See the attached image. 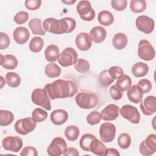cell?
Returning <instances> with one entry per match:
<instances>
[{"instance_id":"1","label":"cell","mask_w":156,"mask_h":156,"mask_svg":"<svg viewBox=\"0 0 156 156\" xmlns=\"http://www.w3.org/2000/svg\"><path fill=\"white\" fill-rule=\"evenodd\" d=\"M43 89L52 100L73 97L77 91V86L74 82L63 79H58L52 83H48Z\"/></svg>"},{"instance_id":"2","label":"cell","mask_w":156,"mask_h":156,"mask_svg":"<svg viewBox=\"0 0 156 156\" xmlns=\"http://www.w3.org/2000/svg\"><path fill=\"white\" fill-rule=\"evenodd\" d=\"M76 26L75 20L70 17H65L60 20L48 18L43 22L44 31L57 35L69 34L75 29Z\"/></svg>"},{"instance_id":"3","label":"cell","mask_w":156,"mask_h":156,"mask_svg":"<svg viewBox=\"0 0 156 156\" xmlns=\"http://www.w3.org/2000/svg\"><path fill=\"white\" fill-rule=\"evenodd\" d=\"M75 101L77 105L83 109L93 108L98 103V98L95 94L87 92L78 93L75 98Z\"/></svg>"},{"instance_id":"4","label":"cell","mask_w":156,"mask_h":156,"mask_svg":"<svg viewBox=\"0 0 156 156\" xmlns=\"http://www.w3.org/2000/svg\"><path fill=\"white\" fill-rule=\"evenodd\" d=\"M32 102L39 106L49 111L51 109V105L49 98L44 89L36 88L33 90L31 94Z\"/></svg>"},{"instance_id":"5","label":"cell","mask_w":156,"mask_h":156,"mask_svg":"<svg viewBox=\"0 0 156 156\" xmlns=\"http://www.w3.org/2000/svg\"><path fill=\"white\" fill-rule=\"evenodd\" d=\"M37 126V122L32 117L18 119L15 124V131L22 135H26L32 132Z\"/></svg>"},{"instance_id":"6","label":"cell","mask_w":156,"mask_h":156,"mask_svg":"<svg viewBox=\"0 0 156 156\" xmlns=\"http://www.w3.org/2000/svg\"><path fill=\"white\" fill-rule=\"evenodd\" d=\"M155 55V51L151 43L145 39L140 41L138 48V57L146 61L152 60Z\"/></svg>"},{"instance_id":"7","label":"cell","mask_w":156,"mask_h":156,"mask_svg":"<svg viewBox=\"0 0 156 156\" xmlns=\"http://www.w3.org/2000/svg\"><path fill=\"white\" fill-rule=\"evenodd\" d=\"M76 10L80 18L85 21H91L95 17V12L88 1H80L76 6Z\"/></svg>"},{"instance_id":"8","label":"cell","mask_w":156,"mask_h":156,"mask_svg":"<svg viewBox=\"0 0 156 156\" xmlns=\"http://www.w3.org/2000/svg\"><path fill=\"white\" fill-rule=\"evenodd\" d=\"M77 60V52L71 47H68L64 49L60 54L58 59V63L63 67H67L74 65Z\"/></svg>"},{"instance_id":"9","label":"cell","mask_w":156,"mask_h":156,"mask_svg":"<svg viewBox=\"0 0 156 156\" xmlns=\"http://www.w3.org/2000/svg\"><path fill=\"white\" fill-rule=\"evenodd\" d=\"M67 149V144L65 140L61 137L54 138L47 148V153L50 156H59Z\"/></svg>"},{"instance_id":"10","label":"cell","mask_w":156,"mask_h":156,"mask_svg":"<svg viewBox=\"0 0 156 156\" xmlns=\"http://www.w3.org/2000/svg\"><path fill=\"white\" fill-rule=\"evenodd\" d=\"M139 151L142 155L144 156L154 154L156 151V135L151 133L141 141L140 144Z\"/></svg>"},{"instance_id":"11","label":"cell","mask_w":156,"mask_h":156,"mask_svg":"<svg viewBox=\"0 0 156 156\" xmlns=\"http://www.w3.org/2000/svg\"><path fill=\"white\" fill-rule=\"evenodd\" d=\"M119 113L122 117L133 124H138L140 122V115L135 106L129 104L124 105L119 110Z\"/></svg>"},{"instance_id":"12","label":"cell","mask_w":156,"mask_h":156,"mask_svg":"<svg viewBox=\"0 0 156 156\" xmlns=\"http://www.w3.org/2000/svg\"><path fill=\"white\" fill-rule=\"evenodd\" d=\"M116 134V127L111 122H104L99 127V135L101 140L104 143L112 141Z\"/></svg>"},{"instance_id":"13","label":"cell","mask_w":156,"mask_h":156,"mask_svg":"<svg viewBox=\"0 0 156 156\" xmlns=\"http://www.w3.org/2000/svg\"><path fill=\"white\" fill-rule=\"evenodd\" d=\"M135 24L137 29L146 34H149L154 29V21L146 15H140L136 19Z\"/></svg>"},{"instance_id":"14","label":"cell","mask_w":156,"mask_h":156,"mask_svg":"<svg viewBox=\"0 0 156 156\" xmlns=\"http://www.w3.org/2000/svg\"><path fill=\"white\" fill-rule=\"evenodd\" d=\"M2 145L5 150L18 152L23 146V140L18 136H8L2 140Z\"/></svg>"},{"instance_id":"15","label":"cell","mask_w":156,"mask_h":156,"mask_svg":"<svg viewBox=\"0 0 156 156\" xmlns=\"http://www.w3.org/2000/svg\"><path fill=\"white\" fill-rule=\"evenodd\" d=\"M140 107L146 116L154 114L156 111V99L154 96H148L140 102Z\"/></svg>"},{"instance_id":"16","label":"cell","mask_w":156,"mask_h":156,"mask_svg":"<svg viewBox=\"0 0 156 156\" xmlns=\"http://www.w3.org/2000/svg\"><path fill=\"white\" fill-rule=\"evenodd\" d=\"M119 113V108L118 105L113 104H108L101 111V119L106 121L115 120L118 117Z\"/></svg>"},{"instance_id":"17","label":"cell","mask_w":156,"mask_h":156,"mask_svg":"<svg viewBox=\"0 0 156 156\" xmlns=\"http://www.w3.org/2000/svg\"><path fill=\"white\" fill-rule=\"evenodd\" d=\"M75 43L77 48L83 51H88L92 45V40L90 35L86 32L79 34L76 37Z\"/></svg>"},{"instance_id":"18","label":"cell","mask_w":156,"mask_h":156,"mask_svg":"<svg viewBox=\"0 0 156 156\" xmlns=\"http://www.w3.org/2000/svg\"><path fill=\"white\" fill-rule=\"evenodd\" d=\"M13 37L16 43L20 44H23L29 39L30 32L26 27L20 26L13 30Z\"/></svg>"},{"instance_id":"19","label":"cell","mask_w":156,"mask_h":156,"mask_svg":"<svg viewBox=\"0 0 156 156\" xmlns=\"http://www.w3.org/2000/svg\"><path fill=\"white\" fill-rule=\"evenodd\" d=\"M127 98L129 100L135 104H138L143 100V93L141 89L137 85H133L127 90Z\"/></svg>"},{"instance_id":"20","label":"cell","mask_w":156,"mask_h":156,"mask_svg":"<svg viewBox=\"0 0 156 156\" xmlns=\"http://www.w3.org/2000/svg\"><path fill=\"white\" fill-rule=\"evenodd\" d=\"M90 37L93 42L100 43L105 40L107 37V32L105 29L101 26H95L91 29Z\"/></svg>"},{"instance_id":"21","label":"cell","mask_w":156,"mask_h":156,"mask_svg":"<svg viewBox=\"0 0 156 156\" xmlns=\"http://www.w3.org/2000/svg\"><path fill=\"white\" fill-rule=\"evenodd\" d=\"M68 118V114L67 112L63 109L55 110L51 114V121L57 126H60L64 124Z\"/></svg>"},{"instance_id":"22","label":"cell","mask_w":156,"mask_h":156,"mask_svg":"<svg viewBox=\"0 0 156 156\" xmlns=\"http://www.w3.org/2000/svg\"><path fill=\"white\" fill-rule=\"evenodd\" d=\"M18 60L15 56L11 54L2 55L1 54V65L6 69H13L18 66Z\"/></svg>"},{"instance_id":"23","label":"cell","mask_w":156,"mask_h":156,"mask_svg":"<svg viewBox=\"0 0 156 156\" xmlns=\"http://www.w3.org/2000/svg\"><path fill=\"white\" fill-rule=\"evenodd\" d=\"M44 56L46 60L49 62L52 63L57 61L60 56L58 46L55 44L48 46L44 51Z\"/></svg>"},{"instance_id":"24","label":"cell","mask_w":156,"mask_h":156,"mask_svg":"<svg viewBox=\"0 0 156 156\" xmlns=\"http://www.w3.org/2000/svg\"><path fill=\"white\" fill-rule=\"evenodd\" d=\"M127 37L126 35L122 32L116 34L112 40V44L113 47L118 50L124 49L127 44Z\"/></svg>"},{"instance_id":"25","label":"cell","mask_w":156,"mask_h":156,"mask_svg":"<svg viewBox=\"0 0 156 156\" xmlns=\"http://www.w3.org/2000/svg\"><path fill=\"white\" fill-rule=\"evenodd\" d=\"M132 73L136 77H141L146 76L149 71V66L143 62H137L132 67Z\"/></svg>"},{"instance_id":"26","label":"cell","mask_w":156,"mask_h":156,"mask_svg":"<svg viewBox=\"0 0 156 156\" xmlns=\"http://www.w3.org/2000/svg\"><path fill=\"white\" fill-rule=\"evenodd\" d=\"M98 20L99 23L104 26H108L114 21V16L113 14L108 10L101 11L98 16Z\"/></svg>"},{"instance_id":"27","label":"cell","mask_w":156,"mask_h":156,"mask_svg":"<svg viewBox=\"0 0 156 156\" xmlns=\"http://www.w3.org/2000/svg\"><path fill=\"white\" fill-rule=\"evenodd\" d=\"M96 137L90 133H85L83 135L80 140L79 145L82 149L85 151L90 152L91 146Z\"/></svg>"},{"instance_id":"28","label":"cell","mask_w":156,"mask_h":156,"mask_svg":"<svg viewBox=\"0 0 156 156\" xmlns=\"http://www.w3.org/2000/svg\"><path fill=\"white\" fill-rule=\"evenodd\" d=\"M29 27L34 35H44L45 31L41 27V21L39 18H32L29 22Z\"/></svg>"},{"instance_id":"29","label":"cell","mask_w":156,"mask_h":156,"mask_svg":"<svg viewBox=\"0 0 156 156\" xmlns=\"http://www.w3.org/2000/svg\"><path fill=\"white\" fill-rule=\"evenodd\" d=\"M106 151H107L106 146L104 145V144L102 141H99L97 138H96L94 140L90 147V152L99 156L105 155Z\"/></svg>"},{"instance_id":"30","label":"cell","mask_w":156,"mask_h":156,"mask_svg":"<svg viewBox=\"0 0 156 156\" xmlns=\"http://www.w3.org/2000/svg\"><path fill=\"white\" fill-rule=\"evenodd\" d=\"M45 74L49 78H55L61 74V68L54 63L48 64L44 68Z\"/></svg>"},{"instance_id":"31","label":"cell","mask_w":156,"mask_h":156,"mask_svg":"<svg viewBox=\"0 0 156 156\" xmlns=\"http://www.w3.org/2000/svg\"><path fill=\"white\" fill-rule=\"evenodd\" d=\"M5 81L9 87L16 88L20 85L21 78L20 75L17 73L14 72H9L5 75Z\"/></svg>"},{"instance_id":"32","label":"cell","mask_w":156,"mask_h":156,"mask_svg":"<svg viewBox=\"0 0 156 156\" xmlns=\"http://www.w3.org/2000/svg\"><path fill=\"white\" fill-rule=\"evenodd\" d=\"M14 119L13 114L9 110H0V126H7L10 125Z\"/></svg>"},{"instance_id":"33","label":"cell","mask_w":156,"mask_h":156,"mask_svg":"<svg viewBox=\"0 0 156 156\" xmlns=\"http://www.w3.org/2000/svg\"><path fill=\"white\" fill-rule=\"evenodd\" d=\"M147 4L144 0H132L130 2V9L135 13H141L145 10Z\"/></svg>"},{"instance_id":"34","label":"cell","mask_w":156,"mask_h":156,"mask_svg":"<svg viewBox=\"0 0 156 156\" xmlns=\"http://www.w3.org/2000/svg\"><path fill=\"white\" fill-rule=\"evenodd\" d=\"M65 135L69 141H76L79 135V129L76 126L71 125L65 130Z\"/></svg>"},{"instance_id":"35","label":"cell","mask_w":156,"mask_h":156,"mask_svg":"<svg viewBox=\"0 0 156 156\" xmlns=\"http://www.w3.org/2000/svg\"><path fill=\"white\" fill-rule=\"evenodd\" d=\"M43 47V40L40 37H33L29 42V48L30 50L35 53L41 51Z\"/></svg>"},{"instance_id":"36","label":"cell","mask_w":156,"mask_h":156,"mask_svg":"<svg viewBox=\"0 0 156 156\" xmlns=\"http://www.w3.org/2000/svg\"><path fill=\"white\" fill-rule=\"evenodd\" d=\"M132 80L130 77L127 76L124 74L122 77L118 79L116 82V85L122 91H127L131 86Z\"/></svg>"},{"instance_id":"37","label":"cell","mask_w":156,"mask_h":156,"mask_svg":"<svg viewBox=\"0 0 156 156\" xmlns=\"http://www.w3.org/2000/svg\"><path fill=\"white\" fill-rule=\"evenodd\" d=\"M90 63L84 58H78L74 64V68L76 70L82 74L87 73L90 70Z\"/></svg>"},{"instance_id":"38","label":"cell","mask_w":156,"mask_h":156,"mask_svg":"<svg viewBox=\"0 0 156 156\" xmlns=\"http://www.w3.org/2000/svg\"><path fill=\"white\" fill-rule=\"evenodd\" d=\"M115 80L110 76L108 69H105L101 71L99 75V81L101 85L104 87H108Z\"/></svg>"},{"instance_id":"39","label":"cell","mask_w":156,"mask_h":156,"mask_svg":"<svg viewBox=\"0 0 156 156\" xmlns=\"http://www.w3.org/2000/svg\"><path fill=\"white\" fill-rule=\"evenodd\" d=\"M131 144V138L127 133H121L118 138V144L123 149H126L129 147Z\"/></svg>"},{"instance_id":"40","label":"cell","mask_w":156,"mask_h":156,"mask_svg":"<svg viewBox=\"0 0 156 156\" xmlns=\"http://www.w3.org/2000/svg\"><path fill=\"white\" fill-rule=\"evenodd\" d=\"M32 117L37 122H41L46 119L48 113L40 108H37L33 110Z\"/></svg>"},{"instance_id":"41","label":"cell","mask_w":156,"mask_h":156,"mask_svg":"<svg viewBox=\"0 0 156 156\" xmlns=\"http://www.w3.org/2000/svg\"><path fill=\"white\" fill-rule=\"evenodd\" d=\"M101 115L98 111H93L90 113L87 117V122L91 125H96L101 121Z\"/></svg>"},{"instance_id":"42","label":"cell","mask_w":156,"mask_h":156,"mask_svg":"<svg viewBox=\"0 0 156 156\" xmlns=\"http://www.w3.org/2000/svg\"><path fill=\"white\" fill-rule=\"evenodd\" d=\"M108 73L110 76L114 79H118L124 75L123 69L118 66H113L108 69Z\"/></svg>"},{"instance_id":"43","label":"cell","mask_w":156,"mask_h":156,"mask_svg":"<svg viewBox=\"0 0 156 156\" xmlns=\"http://www.w3.org/2000/svg\"><path fill=\"white\" fill-rule=\"evenodd\" d=\"M29 19V13L25 11L18 12L14 16L13 20L18 24H23Z\"/></svg>"},{"instance_id":"44","label":"cell","mask_w":156,"mask_h":156,"mask_svg":"<svg viewBox=\"0 0 156 156\" xmlns=\"http://www.w3.org/2000/svg\"><path fill=\"white\" fill-rule=\"evenodd\" d=\"M109 93L111 98L116 101L119 100L123 96V91H121L115 84L113 85L110 88Z\"/></svg>"},{"instance_id":"45","label":"cell","mask_w":156,"mask_h":156,"mask_svg":"<svg viewBox=\"0 0 156 156\" xmlns=\"http://www.w3.org/2000/svg\"><path fill=\"white\" fill-rule=\"evenodd\" d=\"M137 85L141 89L143 94L149 93L152 88V83L147 79H142L138 82Z\"/></svg>"},{"instance_id":"46","label":"cell","mask_w":156,"mask_h":156,"mask_svg":"<svg viewBox=\"0 0 156 156\" xmlns=\"http://www.w3.org/2000/svg\"><path fill=\"white\" fill-rule=\"evenodd\" d=\"M127 1L126 0H112L111 5L116 11H122L127 7Z\"/></svg>"},{"instance_id":"47","label":"cell","mask_w":156,"mask_h":156,"mask_svg":"<svg viewBox=\"0 0 156 156\" xmlns=\"http://www.w3.org/2000/svg\"><path fill=\"white\" fill-rule=\"evenodd\" d=\"M26 7L30 10H35L39 9L41 4L40 0H26L24 2Z\"/></svg>"},{"instance_id":"48","label":"cell","mask_w":156,"mask_h":156,"mask_svg":"<svg viewBox=\"0 0 156 156\" xmlns=\"http://www.w3.org/2000/svg\"><path fill=\"white\" fill-rule=\"evenodd\" d=\"M0 49H7L10 44V38L7 34L0 32Z\"/></svg>"},{"instance_id":"49","label":"cell","mask_w":156,"mask_h":156,"mask_svg":"<svg viewBox=\"0 0 156 156\" xmlns=\"http://www.w3.org/2000/svg\"><path fill=\"white\" fill-rule=\"evenodd\" d=\"M20 155L21 156H37L38 152L37 149L32 146H26L24 147L21 152H20Z\"/></svg>"},{"instance_id":"50","label":"cell","mask_w":156,"mask_h":156,"mask_svg":"<svg viewBox=\"0 0 156 156\" xmlns=\"http://www.w3.org/2000/svg\"><path fill=\"white\" fill-rule=\"evenodd\" d=\"M63 156H78L79 155V153L78 151L74 148V147H68L67 148L66 151L63 154Z\"/></svg>"},{"instance_id":"51","label":"cell","mask_w":156,"mask_h":156,"mask_svg":"<svg viewBox=\"0 0 156 156\" xmlns=\"http://www.w3.org/2000/svg\"><path fill=\"white\" fill-rule=\"evenodd\" d=\"M105 155H114V156H119L120 154L118 151L114 148H108L107 149Z\"/></svg>"},{"instance_id":"52","label":"cell","mask_w":156,"mask_h":156,"mask_svg":"<svg viewBox=\"0 0 156 156\" xmlns=\"http://www.w3.org/2000/svg\"><path fill=\"white\" fill-rule=\"evenodd\" d=\"M62 2L67 5H71L72 4H74V2H76V1H62Z\"/></svg>"},{"instance_id":"53","label":"cell","mask_w":156,"mask_h":156,"mask_svg":"<svg viewBox=\"0 0 156 156\" xmlns=\"http://www.w3.org/2000/svg\"><path fill=\"white\" fill-rule=\"evenodd\" d=\"M0 77H1V88H2L4 86V85L5 84V80L2 76H1Z\"/></svg>"}]
</instances>
